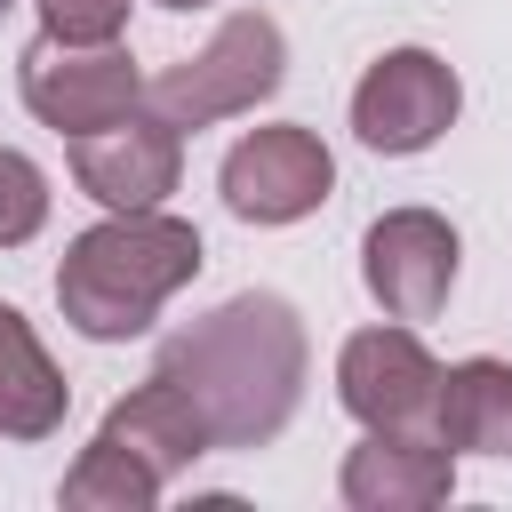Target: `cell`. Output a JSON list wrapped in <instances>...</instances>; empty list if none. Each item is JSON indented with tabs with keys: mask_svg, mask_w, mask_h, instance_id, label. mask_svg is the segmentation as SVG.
<instances>
[{
	"mask_svg": "<svg viewBox=\"0 0 512 512\" xmlns=\"http://www.w3.org/2000/svg\"><path fill=\"white\" fill-rule=\"evenodd\" d=\"M440 440L456 456H512V360H456L440 368Z\"/></svg>",
	"mask_w": 512,
	"mask_h": 512,
	"instance_id": "obj_13",
	"label": "cell"
},
{
	"mask_svg": "<svg viewBox=\"0 0 512 512\" xmlns=\"http://www.w3.org/2000/svg\"><path fill=\"white\" fill-rule=\"evenodd\" d=\"M160 496H168V480H160L144 456H128L120 440H104V432H96V440L80 448V464L64 472V504H72V512H152Z\"/></svg>",
	"mask_w": 512,
	"mask_h": 512,
	"instance_id": "obj_14",
	"label": "cell"
},
{
	"mask_svg": "<svg viewBox=\"0 0 512 512\" xmlns=\"http://www.w3.org/2000/svg\"><path fill=\"white\" fill-rule=\"evenodd\" d=\"M184 176V128H168L160 112H120L112 128H88L72 136V184L104 208V216H128V208H160Z\"/></svg>",
	"mask_w": 512,
	"mask_h": 512,
	"instance_id": "obj_9",
	"label": "cell"
},
{
	"mask_svg": "<svg viewBox=\"0 0 512 512\" xmlns=\"http://www.w3.org/2000/svg\"><path fill=\"white\" fill-rule=\"evenodd\" d=\"M48 40H120L136 0H32Z\"/></svg>",
	"mask_w": 512,
	"mask_h": 512,
	"instance_id": "obj_16",
	"label": "cell"
},
{
	"mask_svg": "<svg viewBox=\"0 0 512 512\" xmlns=\"http://www.w3.org/2000/svg\"><path fill=\"white\" fill-rule=\"evenodd\" d=\"M288 80V40L264 8H232L208 48L176 56L168 72L144 80V112H160L168 128H216L232 112H256L272 88Z\"/></svg>",
	"mask_w": 512,
	"mask_h": 512,
	"instance_id": "obj_3",
	"label": "cell"
},
{
	"mask_svg": "<svg viewBox=\"0 0 512 512\" xmlns=\"http://www.w3.org/2000/svg\"><path fill=\"white\" fill-rule=\"evenodd\" d=\"M216 184H224V208L240 224H296L336 192V160H328V144L312 128L280 120V128H248L224 152Z\"/></svg>",
	"mask_w": 512,
	"mask_h": 512,
	"instance_id": "obj_7",
	"label": "cell"
},
{
	"mask_svg": "<svg viewBox=\"0 0 512 512\" xmlns=\"http://www.w3.org/2000/svg\"><path fill=\"white\" fill-rule=\"evenodd\" d=\"M0 8H8V0H0Z\"/></svg>",
	"mask_w": 512,
	"mask_h": 512,
	"instance_id": "obj_18",
	"label": "cell"
},
{
	"mask_svg": "<svg viewBox=\"0 0 512 512\" xmlns=\"http://www.w3.org/2000/svg\"><path fill=\"white\" fill-rule=\"evenodd\" d=\"M336 400L360 432H440V360L408 320L352 328L336 352Z\"/></svg>",
	"mask_w": 512,
	"mask_h": 512,
	"instance_id": "obj_5",
	"label": "cell"
},
{
	"mask_svg": "<svg viewBox=\"0 0 512 512\" xmlns=\"http://www.w3.org/2000/svg\"><path fill=\"white\" fill-rule=\"evenodd\" d=\"M456 224L440 208H384L368 232H360V280L376 296L384 320H432L456 288Z\"/></svg>",
	"mask_w": 512,
	"mask_h": 512,
	"instance_id": "obj_8",
	"label": "cell"
},
{
	"mask_svg": "<svg viewBox=\"0 0 512 512\" xmlns=\"http://www.w3.org/2000/svg\"><path fill=\"white\" fill-rule=\"evenodd\" d=\"M352 512H432L456 496V448L440 432H368L336 472Z\"/></svg>",
	"mask_w": 512,
	"mask_h": 512,
	"instance_id": "obj_10",
	"label": "cell"
},
{
	"mask_svg": "<svg viewBox=\"0 0 512 512\" xmlns=\"http://www.w3.org/2000/svg\"><path fill=\"white\" fill-rule=\"evenodd\" d=\"M16 88H24V112L56 136H88V128H112L120 112L144 104V72L120 40H32L16 56Z\"/></svg>",
	"mask_w": 512,
	"mask_h": 512,
	"instance_id": "obj_4",
	"label": "cell"
},
{
	"mask_svg": "<svg viewBox=\"0 0 512 512\" xmlns=\"http://www.w3.org/2000/svg\"><path fill=\"white\" fill-rule=\"evenodd\" d=\"M160 8H208V0H160Z\"/></svg>",
	"mask_w": 512,
	"mask_h": 512,
	"instance_id": "obj_17",
	"label": "cell"
},
{
	"mask_svg": "<svg viewBox=\"0 0 512 512\" xmlns=\"http://www.w3.org/2000/svg\"><path fill=\"white\" fill-rule=\"evenodd\" d=\"M192 272H200V232L168 208H128L64 240L56 304L88 344H128L160 320L176 288H192Z\"/></svg>",
	"mask_w": 512,
	"mask_h": 512,
	"instance_id": "obj_2",
	"label": "cell"
},
{
	"mask_svg": "<svg viewBox=\"0 0 512 512\" xmlns=\"http://www.w3.org/2000/svg\"><path fill=\"white\" fill-rule=\"evenodd\" d=\"M40 224H48V176L0 144V248H24Z\"/></svg>",
	"mask_w": 512,
	"mask_h": 512,
	"instance_id": "obj_15",
	"label": "cell"
},
{
	"mask_svg": "<svg viewBox=\"0 0 512 512\" xmlns=\"http://www.w3.org/2000/svg\"><path fill=\"white\" fill-rule=\"evenodd\" d=\"M72 408L64 368L48 360V344L32 336V320L16 304H0V440H48Z\"/></svg>",
	"mask_w": 512,
	"mask_h": 512,
	"instance_id": "obj_12",
	"label": "cell"
},
{
	"mask_svg": "<svg viewBox=\"0 0 512 512\" xmlns=\"http://www.w3.org/2000/svg\"><path fill=\"white\" fill-rule=\"evenodd\" d=\"M152 368L192 392L216 448H264L288 432L312 352H304L296 304L272 288H248V296H224L216 312H200L192 328H176Z\"/></svg>",
	"mask_w": 512,
	"mask_h": 512,
	"instance_id": "obj_1",
	"label": "cell"
},
{
	"mask_svg": "<svg viewBox=\"0 0 512 512\" xmlns=\"http://www.w3.org/2000/svg\"><path fill=\"white\" fill-rule=\"evenodd\" d=\"M464 112V80L448 56L432 48H384L360 88H352V136L384 160H408V152H432Z\"/></svg>",
	"mask_w": 512,
	"mask_h": 512,
	"instance_id": "obj_6",
	"label": "cell"
},
{
	"mask_svg": "<svg viewBox=\"0 0 512 512\" xmlns=\"http://www.w3.org/2000/svg\"><path fill=\"white\" fill-rule=\"evenodd\" d=\"M104 440H120L128 456H144L160 480H184L216 440H208V424H200V408H192V392L176 384V376H144L136 392H120L112 408H104V424H96Z\"/></svg>",
	"mask_w": 512,
	"mask_h": 512,
	"instance_id": "obj_11",
	"label": "cell"
}]
</instances>
